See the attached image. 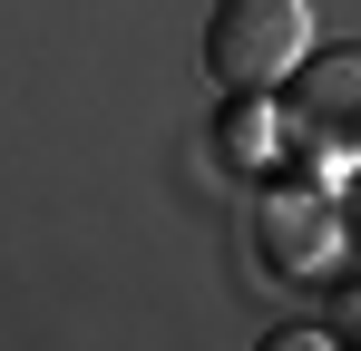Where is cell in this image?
I'll use <instances>...</instances> for the list:
<instances>
[{
  "label": "cell",
  "mask_w": 361,
  "mask_h": 351,
  "mask_svg": "<svg viewBox=\"0 0 361 351\" xmlns=\"http://www.w3.org/2000/svg\"><path fill=\"white\" fill-rule=\"evenodd\" d=\"M312 58V0H215L205 10V78L225 98H274Z\"/></svg>",
  "instance_id": "cell-1"
},
{
  "label": "cell",
  "mask_w": 361,
  "mask_h": 351,
  "mask_svg": "<svg viewBox=\"0 0 361 351\" xmlns=\"http://www.w3.org/2000/svg\"><path fill=\"white\" fill-rule=\"evenodd\" d=\"M274 127L293 137V156H312V166H361V58L352 49H312L283 78Z\"/></svg>",
  "instance_id": "cell-2"
},
{
  "label": "cell",
  "mask_w": 361,
  "mask_h": 351,
  "mask_svg": "<svg viewBox=\"0 0 361 351\" xmlns=\"http://www.w3.org/2000/svg\"><path fill=\"white\" fill-rule=\"evenodd\" d=\"M342 254V205L322 185H264L254 195V264L274 283H312Z\"/></svg>",
  "instance_id": "cell-3"
},
{
  "label": "cell",
  "mask_w": 361,
  "mask_h": 351,
  "mask_svg": "<svg viewBox=\"0 0 361 351\" xmlns=\"http://www.w3.org/2000/svg\"><path fill=\"white\" fill-rule=\"evenodd\" d=\"M235 166H264L274 147H283V127H274V98H235V117H225V137H215Z\"/></svg>",
  "instance_id": "cell-4"
},
{
  "label": "cell",
  "mask_w": 361,
  "mask_h": 351,
  "mask_svg": "<svg viewBox=\"0 0 361 351\" xmlns=\"http://www.w3.org/2000/svg\"><path fill=\"white\" fill-rule=\"evenodd\" d=\"M332 342H361V292L342 302V312H332Z\"/></svg>",
  "instance_id": "cell-5"
},
{
  "label": "cell",
  "mask_w": 361,
  "mask_h": 351,
  "mask_svg": "<svg viewBox=\"0 0 361 351\" xmlns=\"http://www.w3.org/2000/svg\"><path fill=\"white\" fill-rule=\"evenodd\" d=\"M342 234H361V185H352V205H342Z\"/></svg>",
  "instance_id": "cell-6"
}]
</instances>
